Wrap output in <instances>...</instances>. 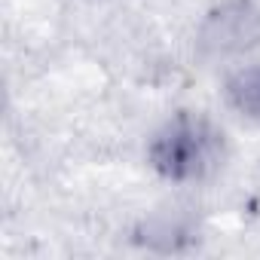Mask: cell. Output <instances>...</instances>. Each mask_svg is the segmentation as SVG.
Returning <instances> with one entry per match:
<instances>
[{"label": "cell", "instance_id": "obj_2", "mask_svg": "<svg viewBox=\"0 0 260 260\" xmlns=\"http://www.w3.org/2000/svg\"><path fill=\"white\" fill-rule=\"evenodd\" d=\"M260 46L257 0H220L196 28V52L208 61L239 58Z\"/></svg>", "mask_w": 260, "mask_h": 260}, {"label": "cell", "instance_id": "obj_3", "mask_svg": "<svg viewBox=\"0 0 260 260\" xmlns=\"http://www.w3.org/2000/svg\"><path fill=\"white\" fill-rule=\"evenodd\" d=\"M223 104L245 122L260 125V64L233 68L220 86Z\"/></svg>", "mask_w": 260, "mask_h": 260}, {"label": "cell", "instance_id": "obj_1", "mask_svg": "<svg viewBox=\"0 0 260 260\" xmlns=\"http://www.w3.org/2000/svg\"><path fill=\"white\" fill-rule=\"evenodd\" d=\"M230 162V138L208 113L178 110L147 141V166L169 184H205Z\"/></svg>", "mask_w": 260, "mask_h": 260}]
</instances>
